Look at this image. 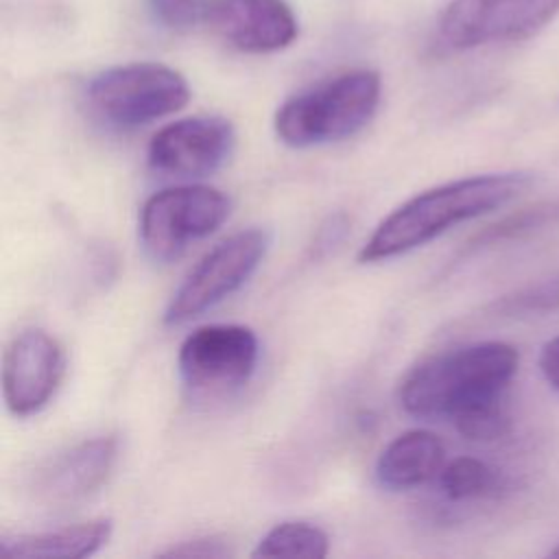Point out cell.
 <instances>
[{"label":"cell","mask_w":559,"mask_h":559,"mask_svg":"<svg viewBox=\"0 0 559 559\" xmlns=\"http://www.w3.org/2000/svg\"><path fill=\"white\" fill-rule=\"evenodd\" d=\"M260 356L258 336L238 323L197 328L179 347L177 367L192 393L216 395L249 382Z\"/></svg>","instance_id":"cell-8"},{"label":"cell","mask_w":559,"mask_h":559,"mask_svg":"<svg viewBox=\"0 0 559 559\" xmlns=\"http://www.w3.org/2000/svg\"><path fill=\"white\" fill-rule=\"evenodd\" d=\"M439 487L448 500H478L502 489V476L489 463L474 456H459L439 472Z\"/></svg>","instance_id":"cell-16"},{"label":"cell","mask_w":559,"mask_h":559,"mask_svg":"<svg viewBox=\"0 0 559 559\" xmlns=\"http://www.w3.org/2000/svg\"><path fill=\"white\" fill-rule=\"evenodd\" d=\"M559 306V277L526 286L513 295H504L491 306L493 314L500 317H520L531 312H544Z\"/></svg>","instance_id":"cell-18"},{"label":"cell","mask_w":559,"mask_h":559,"mask_svg":"<svg viewBox=\"0 0 559 559\" xmlns=\"http://www.w3.org/2000/svg\"><path fill=\"white\" fill-rule=\"evenodd\" d=\"M559 15V0H450L437 31L450 50L524 41Z\"/></svg>","instance_id":"cell-7"},{"label":"cell","mask_w":559,"mask_h":559,"mask_svg":"<svg viewBox=\"0 0 559 559\" xmlns=\"http://www.w3.org/2000/svg\"><path fill=\"white\" fill-rule=\"evenodd\" d=\"M188 81L164 63H127L96 74L85 87L90 114L111 129H135L179 111Z\"/></svg>","instance_id":"cell-4"},{"label":"cell","mask_w":559,"mask_h":559,"mask_svg":"<svg viewBox=\"0 0 559 559\" xmlns=\"http://www.w3.org/2000/svg\"><path fill=\"white\" fill-rule=\"evenodd\" d=\"M212 31L240 52H275L297 37V20L284 0H212Z\"/></svg>","instance_id":"cell-12"},{"label":"cell","mask_w":559,"mask_h":559,"mask_svg":"<svg viewBox=\"0 0 559 559\" xmlns=\"http://www.w3.org/2000/svg\"><path fill=\"white\" fill-rule=\"evenodd\" d=\"M456 426V430L472 441H493L500 439L509 432L511 428V417H509V408L507 402H496L483 408H476L463 417H459L456 421H452Z\"/></svg>","instance_id":"cell-19"},{"label":"cell","mask_w":559,"mask_h":559,"mask_svg":"<svg viewBox=\"0 0 559 559\" xmlns=\"http://www.w3.org/2000/svg\"><path fill=\"white\" fill-rule=\"evenodd\" d=\"M229 546L218 537H197L188 542H179L177 546H170L159 552V557H201V559H214V557H229Z\"/></svg>","instance_id":"cell-21"},{"label":"cell","mask_w":559,"mask_h":559,"mask_svg":"<svg viewBox=\"0 0 559 559\" xmlns=\"http://www.w3.org/2000/svg\"><path fill=\"white\" fill-rule=\"evenodd\" d=\"M528 173H491L456 179L395 207L362 245L360 262H380L408 253L450 227L493 212L531 186Z\"/></svg>","instance_id":"cell-2"},{"label":"cell","mask_w":559,"mask_h":559,"mask_svg":"<svg viewBox=\"0 0 559 559\" xmlns=\"http://www.w3.org/2000/svg\"><path fill=\"white\" fill-rule=\"evenodd\" d=\"M520 354L502 341L463 345L415 365L400 382L397 400L417 419H450L507 402Z\"/></svg>","instance_id":"cell-1"},{"label":"cell","mask_w":559,"mask_h":559,"mask_svg":"<svg viewBox=\"0 0 559 559\" xmlns=\"http://www.w3.org/2000/svg\"><path fill=\"white\" fill-rule=\"evenodd\" d=\"M234 127L221 116H192L162 127L148 144V166L168 177H203L234 151Z\"/></svg>","instance_id":"cell-11"},{"label":"cell","mask_w":559,"mask_h":559,"mask_svg":"<svg viewBox=\"0 0 559 559\" xmlns=\"http://www.w3.org/2000/svg\"><path fill=\"white\" fill-rule=\"evenodd\" d=\"M380 92L373 70L336 74L284 100L275 114V133L295 148L338 142L373 118Z\"/></svg>","instance_id":"cell-3"},{"label":"cell","mask_w":559,"mask_h":559,"mask_svg":"<svg viewBox=\"0 0 559 559\" xmlns=\"http://www.w3.org/2000/svg\"><path fill=\"white\" fill-rule=\"evenodd\" d=\"M116 459V435H100L68 445L35 469L31 480L33 498L48 509L81 504L107 483Z\"/></svg>","instance_id":"cell-10"},{"label":"cell","mask_w":559,"mask_h":559,"mask_svg":"<svg viewBox=\"0 0 559 559\" xmlns=\"http://www.w3.org/2000/svg\"><path fill=\"white\" fill-rule=\"evenodd\" d=\"M66 373L61 343L46 330L28 328L11 338L2 358V395L15 417L39 413Z\"/></svg>","instance_id":"cell-9"},{"label":"cell","mask_w":559,"mask_h":559,"mask_svg":"<svg viewBox=\"0 0 559 559\" xmlns=\"http://www.w3.org/2000/svg\"><path fill=\"white\" fill-rule=\"evenodd\" d=\"M157 24L170 31H190L207 22L212 0H146Z\"/></svg>","instance_id":"cell-20"},{"label":"cell","mask_w":559,"mask_h":559,"mask_svg":"<svg viewBox=\"0 0 559 559\" xmlns=\"http://www.w3.org/2000/svg\"><path fill=\"white\" fill-rule=\"evenodd\" d=\"M539 371H542L544 380L555 391H559V336L544 343V347L539 352Z\"/></svg>","instance_id":"cell-22"},{"label":"cell","mask_w":559,"mask_h":559,"mask_svg":"<svg viewBox=\"0 0 559 559\" xmlns=\"http://www.w3.org/2000/svg\"><path fill=\"white\" fill-rule=\"evenodd\" d=\"M548 555H550V557H559V544H557V546H555V548H552Z\"/></svg>","instance_id":"cell-23"},{"label":"cell","mask_w":559,"mask_h":559,"mask_svg":"<svg viewBox=\"0 0 559 559\" xmlns=\"http://www.w3.org/2000/svg\"><path fill=\"white\" fill-rule=\"evenodd\" d=\"M111 537V520L98 518L37 533L2 535L0 555L11 559H81L98 552Z\"/></svg>","instance_id":"cell-14"},{"label":"cell","mask_w":559,"mask_h":559,"mask_svg":"<svg viewBox=\"0 0 559 559\" xmlns=\"http://www.w3.org/2000/svg\"><path fill=\"white\" fill-rule=\"evenodd\" d=\"M330 550L328 533L304 520L275 524L253 548V557H308L321 559Z\"/></svg>","instance_id":"cell-15"},{"label":"cell","mask_w":559,"mask_h":559,"mask_svg":"<svg viewBox=\"0 0 559 559\" xmlns=\"http://www.w3.org/2000/svg\"><path fill=\"white\" fill-rule=\"evenodd\" d=\"M229 216V199L210 186H175L148 197L140 210V240L159 262L216 231Z\"/></svg>","instance_id":"cell-6"},{"label":"cell","mask_w":559,"mask_h":559,"mask_svg":"<svg viewBox=\"0 0 559 559\" xmlns=\"http://www.w3.org/2000/svg\"><path fill=\"white\" fill-rule=\"evenodd\" d=\"M555 218H559V203L557 201H546V203H537V205L518 210L515 214H509L507 218H502L496 225L480 231L467 245V253H474V251H478L483 247H489V245H496L500 240H509V238H515L520 234L539 229V227L552 223Z\"/></svg>","instance_id":"cell-17"},{"label":"cell","mask_w":559,"mask_h":559,"mask_svg":"<svg viewBox=\"0 0 559 559\" xmlns=\"http://www.w3.org/2000/svg\"><path fill=\"white\" fill-rule=\"evenodd\" d=\"M269 245L271 234L260 227L236 231L214 245L170 297L164 321L177 325L221 304L255 273Z\"/></svg>","instance_id":"cell-5"},{"label":"cell","mask_w":559,"mask_h":559,"mask_svg":"<svg viewBox=\"0 0 559 559\" xmlns=\"http://www.w3.org/2000/svg\"><path fill=\"white\" fill-rule=\"evenodd\" d=\"M445 465V448L430 430H406L395 437L378 456L376 478L391 491L419 487Z\"/></svg>","instance_id":"cell-13"}]
</instances>
